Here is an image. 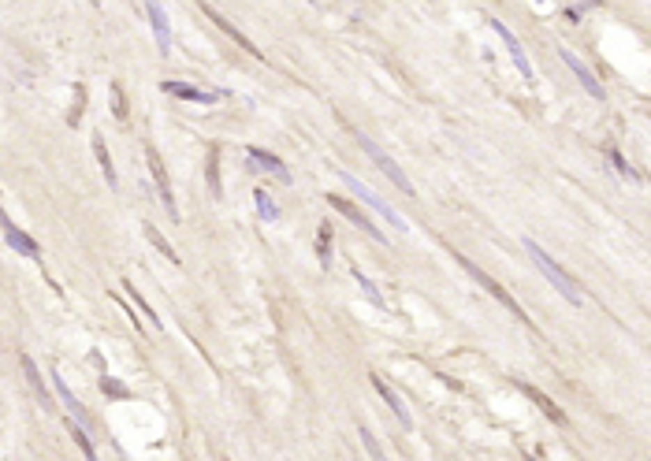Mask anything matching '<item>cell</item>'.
<instances>
[{
	"label": "cell",
	"mask_w": 651,
	"mask_h": 461,
	"mask_svg": "<svg viewBox=\"0 0 651 461\" xmlns=\"http://www.w3.org/2000/svg\"><path fill=\"white\" fill-rule=\"evenodd\" d=\"M317 257L324 268L331 264V223H320V231H317Z\"/></svg>",
	"instance_id": "ffe728a7"
},
{
	"label": "cell",
	"mask_w": 651,
	"mask_h": 461,
	"mask_svg": "<svg viewBox=\"0 0 651 461\" xmlns=\"http://www.w3.org/2000/svg\"><path fill=\"white\" fill-rule=\"evenodd\" d=\"M101 391L112 394V398H130V391L123 387V383H116L112 376H101Z\"/></svg>",
	"instance_id": "d4e9b609"
},
{
	"label": "cell",
	"mask_w": 651,
	"mask_h": 461,
	"mask_svg": "<svg viewBox=\"0 0 651 461\" xmlns=\"http://www.w3.org/2000/svg\"><path fill=\"white\" fill-rule=\"evenodd\" d=\"M253 201H257V212L265 220H276L279 216V209H276V201L268 197V190H253Z\"/></svg>",
	"instance_id": "603a6c76"
},
{
	"label": "cell",
	"mask_w": 651,
	"mask_h": 461,
	"mask_svg": "<svg viewBox=\"0 0 651 461\" xmlns=\"http://www.w3.org/2000/svg\"><path fill=\"white\" fill-rule=\"evenodd\" d=\"M0 231H4V238H8V245H12L15 253H23V257H30V261H38V242L30 238V234L19 231L15 223L4 216V212H0Z\"/></svg>",
	"instance_id": "30bf717a"
},
{
	"label": "cell",
	"mask_w": 651,
	"mask_h": 461,
	"mask_svg": "<svg viewBox=\"0 0 651 461\" xmlns=\"http://www.w3.org/2000/svg\"><path fill=\"white\" fill-rule=\"evenodd\" d=\"M492 30H495L499 38H503V45H506V52H510V56H514L517 71H521V79H528V82H533V79H536V71H533V63H528L525 49H521V41L514 38V30H506V23H503V19H492Z\"/></svg>",
	"instance_id": "5b68a950"
},
{
	"label": "cell",
	"mask_w": 651,
	"mask_h": 461,
	"mask_svg": "<svg viewBox=\"0 0 651 461\" xmlns=\"http://www.w3.org/2000/svg\"><path fill=\"white\" fill-rule=\"evenodd\" d=\"M112 115L116 120H127V97H123L119 86H112Z\"/></svg>",
	"instance_id": "484cf974"
},
{
	"label": "cell",
	"mask_w": 651,
	"mask_h": 461,
	"mask_svg": "<svg viewBox=\"0 0 651 461\" xmlns=\"http://www.w3.org/2000/svg\"><path fill=\"white\" fill-rule=\"evenodd\" d=\"M164 93H171V97H182V101H194V104H212V101H220V93L198 90V86H187V82H164Z\"/></svg>",
	"instance_id": "4fadbf2b"
},
{
	"label": "cell",
	"mask_w": 651,
	"mask_h": 461,
	"mask_svg": "<svg viewBox=\"0 0 651 461\" xmlns=\"http://www.w3.org/2000/svg\"><path fill=\"white\" fill-rule=\"evenodd\" d=\"M357 145H361V149H365V153H368V160H372V164H376L379 171H384V175H387L391 182H395V186H398V190H402V194H409V197H417V190H414V182H409V179H406V171H402V168H398V164H395V160H391V156L384 153V149H379V145L372 142V138H368V134H361V131H357Z\"/></svg>",
	"instance_id": "3957f363"
},
{
	"label": "cell",
	"mask_w": 651,
	"mask_h": 461,
	"mask_svg": "<svg viewBox=\"0 0 651 461\" xmlns=\"http://www.w3.org/2000/svg\"><path fill=\"white\" fill-rule=\"evenodd\" d=\"M525 394H528V398H533V402H536L540 410H544V413H547V416H551V421H555V424H566V413H562L558 405L547 398V394H540L536 387H525Z\"/></svg>",
	"instance_id": "ac0fdd59"
},
{
	"label": "cell",
	"mask_w": 651,
	"mask_h": 461,
	"mask_svg": "<svg viewBox=\"0 0 651 461\" xmlns=\"http://www.w3.org/2000/svg\"><path fill=\"white\" fill-rule=\"evenodd\" d=\"M611 164H614L618 171H622V175H625V179H633V182L640 179V175H636V171H633V168H629V164H625V160H622V156H618V153H611Z\"/></svg>",
	"instance_id": "83f0119b"
},
{
	"label": "cell",
	"mask_w": 651,
	"mask_h": 461,
	"mask_svg": "<svg viewBox=\"0 0 651 461\" xmlns=\"http://www.w3.org/2000/svg\"><path fill=\"white\" fill-rule=\"evenodd\" d=\"M328 205H335V209H339V212H343L346 220H350V223H357V227H361L365 234H372L376 242H384V231H379L376 223H372V220H368V216H365L361 209L354 205V201H346V197H339V194H328Z\"/></svg>",
	"instance_id": "52a82bcc"
},
{
	"label": "cell",
	"mask_w": 651,
	"mask_h": 461,
	"mask_svg": "<svg viewBox=\"0 0 651 461\" xmlns=\"http://www.w3.org/2000/svg\"><path fill=\"white\" fill-rule=\"evenodd\" d=\"M149 171H153V182H157V194H160V201H164V209H168V216L179 223V209H175V194H171V182H168V175H164V168H160V156H157V149H149Z\"/></svg>",
	"instance_id": "ba28073f"
},
{
	"label": "cell",
	"mask_w": 651,
	"mask_h": 461,
	"mask_svg": "<svg viewBox=\"0 0 651 461\" xmlns=\"http://www.w3.org/2000/svg\"><path fill=\"white\" fill-rule=\"evenodd\" d=\"M339 179L346 182V190H350V194H357V201H365V205L372 209V212H379V216H384V220H387L395 231H406V227H409V223L402 220V212H395V209H391L384 197L376 194V190H368L365 182L357 179V175H350V171H339Z\"/></svg>",
	"instance_id": "7a4b0ae2"
},
{
	"label": "cell",
	"mask_w": 651,
	"mask_h": 461,
	"mask_svg": "<svg viewBox=\"0 0 651 461\" xmlns=\"http://www.w3.org/2000/svg\"><path fill=\"white\" fill-rule=\"evenodd\" d=\"M454 257H458V264H462V268H465V272H469V275H473V280H476V283H480V286H484V291H487V294H492V298H495V302H499V305H506V309H510V313H514V316H521V320H528L525 313H521V305H517V302H514V298H510V294L503 291V286H499V283L492 280V275H487V272H480V268H476V264L469 261V257H462V253H454Z\"/></svg>",
	"instance_id": "277c9868"
},
{
	"label": "cell",
	"mask_w": 651,
	"mask_h": 461,
	"mask_svg": "<svg viewBox=\"0 0 651 461\" xmlns=\"http://www.w3.org/2000/svg\"><path fill=\"white\" fill-rule=\"evenodd\" d=\"M68 432L74 435V443H79V446H82V454H86V458H90V461H93V454H97V450H93V439H90V432H86V424H79V421H74V416H71V424H68Z\"/></svg>",
	"instance_id": "d6986e66"
},
{
	"label": "cell",
	"mask_w": 651,
	"mask_h": 461,
	"mask_svg": "<svg viewBox=\"0 0 651 461\" xmlns=\"http://www.w3.org/2000/svg\"><path fill=\"white\" fill-rule=\"evenodd\" d=\"M525 253H528V257H533V264H536V268H540V272H544V275H547V283H551V286H555V291H558L562 298H566V302H570V305H581V302H584V298H581V291H577V283H573V280H570V275H566V272H562V268H558L555 261H551V257H547L544 250H540V245H536L533 238H525Z\"/></svg>",
	"instance_id": "6da1fadb"
},
{
	"label": "cell",
	"mask_w": 651,
	"mask_h": 461,
	"mask_svg": "<svg viewBox=\"0 0 651 461\" xmlns=\"http://www.w3.org/2000/svg\"><path fill=\"white\" fill-rule=\"evenodd\" d=\"M93 153H97V164H101V171H104V182L116 190V186H119V179H116L112 156H108V149H104V142H101V138H93Z\"/></svg>",
	"instance_id": "e0dca14e"
},
{
	"label": "cell",
	"mask_w": 651,
	"mask_h": 461,
	"mask_svg": "<svg viewBox=\"0 0 651 461\" xmlns=\"http://www.w3.org/2000/svg\"><path fill=\"white\" fill-rule=\"evenodd\" d=\"M52 387H56V398L63 402V410H68V413H71V416H74V421H79V424H86V428H90V413L82 410V402H79V398H74V394H71V387H68V383H63V376H60V372H52Z\"/></svg>",
	"instance_id": "7c38bea8"
},
{
	"label": "cell",
	"mask_w": 651,
	"mask_h": 461,
	"mask_svg": "<svg viewBox=\"0 0 651 461\" xmlns=\"http://www.w3.org/2000/svg\"><path fill=\"white\" fill-rule=\"evenodd\" d=\"M357 432H361V443H365V450H368V454H372L376 461L384 458V450H379V443L372 439V432H368V428H357Z\"/></svg>",
	"instance_id": "4316f807"
},
{
	"label": "cell",
	"mask_w": 651,
	"mask_h": 461,
	"mask_svg": "<svg viewBox=\"0 0 651 461\" xmlns=\"http://www.w3.org/2000/svg\"><path fill=\"white\" fill-rule=\"evenodd\" d=\"M246 156H249V160H257V168L272 171L276 179L290 182V171H287V164H283V160H279L276 153H268V149H257V145H249V149H246Z\"/></svg>",
	"instance_id": "5bb4252c"
},
{
	"label": "cell",
	"mask_w": 651,
	"mask_h": 461,
	"mask_svg": "<svg viewBox=\"0 0 651 461\" xmlns=\"http://www.w3.org/2000/svg\"><path fill=\"white\" fill-rule=\"evenodd\" d=\"M372 387H376V394H379V398H384V402L391 405V413L398 416V424H402V428H409V424H414V421H409V410H406V405H402V398H398V394L391 391V387H387L384 380H379V376H372Z\"/></svg>",
	"instance_id": "9a60e30c"
},
{
	"label": "cell",
	"mask_w": 651,
	"mask_h": 461,
	"mask_svg": "<svg viewBox=\"0 0 651 461\" xmlns=\"http://www.w3.org/2000/svg\"><path fill=\"white\" fill-rule=\"evenodd\" d=\"M123 291H127L130 298H134V305H138V309H142V313L149 316V324H153V327L160 331V316L153 313V305H149V302H146V298H142V294H138V286H134V283H127V280H123Z\"/></svg>",
	"instance_id": "7402d4cb"
},
{
	"label": "cell",
	"mask_w": 651,
	"mask_h": 461,
	"mask_svg": "<svg viewBox=\"0 0 651 461\" xmlns=\"http://www.w3.org/2000/svg\"><path fill=\"white\" fill-rule=\"evenodd\" d=\"M309 4H317V0H309Z\"/></svg>",
	"instance_id": "f1b7e54d"
},
{
	"label": "cell",
	"mask_w": 651,
	"mask_h": 461,
	"mask_svg": "<svg viewBox=\"0 0 651 461\" xmlns=\"http://www.w3.org/2000/svg\"><path fill=\"white\" fill-rule=\"evenodd\" d=\"M23 372H26V383L34 387V398L41 402V410H52V398H49V391H45V383H41V372H38V364L23 357Z\"/></svg>",
	"instance_id": "2e32d148"
},
{
	"label": "cell",
	"mask_w": 651,
	"mask_h": 461,
	"mask_svg": "<svg viewBox=\"0 0 651 461\" xmlns=\"http://www.w3.org/2000/svg\"><path fill=\"white\" fill-rule=\"evenodd\" d=\"M146 238H149V242H153V245H157V250H160V253H164V257H168V261H171V264H179V253H175V250H171V245H168V238H164V234H160V231L153 227V223H146Z\"/></svg>",
	"instance_id": "44dd1931"
},
{
	"label": "cell",
	"mask_w": 651,
	"mask_h": 461,
	"mask_svg": "<svg viewBox=\"0 0 651 461\" xmlns=\"http://www.w3.org/2000/svg\"><path fill=\"white\" fill-rule=\"evenodd\" d=\"M354 280L361 283V291L368 294V302H372L376 309H387V302H384V298H379V291H376V283H368V275H365V272H357V268H354Z\"/></svg>",
	"instance_id": "cb8c5ba5"
},
{
	"label": "cell",
	"mask_w": 651,
	"mask_h": 461,
	"mask_svg": "<svg viewBox=\"0 0 651 461\" xmlns=\"http://www.w3.org/2000/svg\"><path fill=\"white\" fill-rule=\"evenodd\" d=\"M146 15H149V23H153L160 56H171V23H168L164 8H160V0H146Z\"/></svg>",
	"instance_id": "8992f818"
},
{
	"label": "cell",
	"mask_w": 651,
	"mask_h": 461,
	"mask_svg": "<svg viewBox=\"0 0 651 461\" xmlns=\"http://www.w3.org/2000/svg\"><path fill=\"white\" fill-rule=\"evenodd\" d=\"M201 12H205V15H209V19H212V23H216V26H220V30H223V34H227V38H231V41H238V45H242V49L249 52V56H257V60H265V52H260V49H257V45H253V41H249V38H246V34H242V30H238V26H231V23H227V19H223L220 12H216V8H209V4H205V0H201Z\"/></svg>",
	"instance_id": "8fae6325"
},
{
	"label": "cell",
	"mask_w": 651,
	"mask_h": 461,
	"mask_svg": "<svg viewBox=\"0 0 651 461\" xmlns=\"http://www.w3.org/2000/svg\"><path fill=\"white\" fill-rule=\"evenodd\" d=\"M558 56H562V63H566V67H570L573 74H577V82H581V86H584V90H588V93H592V97H595V101H603V97H606V93H603V86H599V79H595V74H592L588 67H584V63H581L577 56H573V52H570V49H558Z\"/></svg>",
	"instance_id": "9c48e42d"
}]
</instances>
